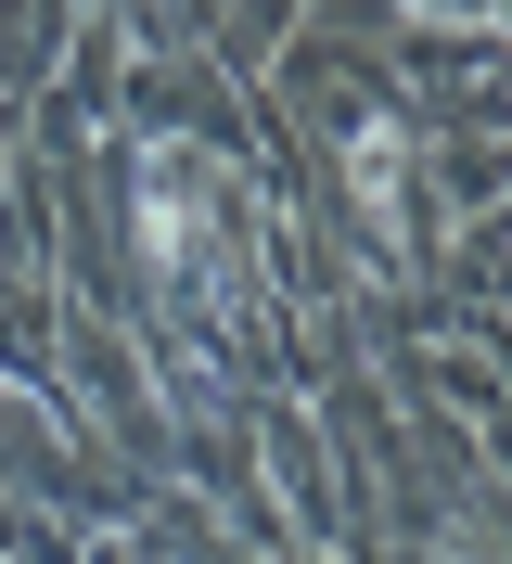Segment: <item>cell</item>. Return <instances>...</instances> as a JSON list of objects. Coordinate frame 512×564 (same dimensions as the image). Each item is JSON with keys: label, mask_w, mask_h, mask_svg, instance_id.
Masks as SVG:
<instances>
[{"label": "cell", "mask_w": 512, "mask_h": 564, "mask_svg": "<svg viewBox=\"0 0 512 564\" xmlns=\"http://www.w3.org/2000/svg\"><path fill=\"white\" fill-rule=\"evenodd\" d=\"M448 564H487V552H448Z\"/></svg>", "instance_id": "obj_1"}]
</instances>
